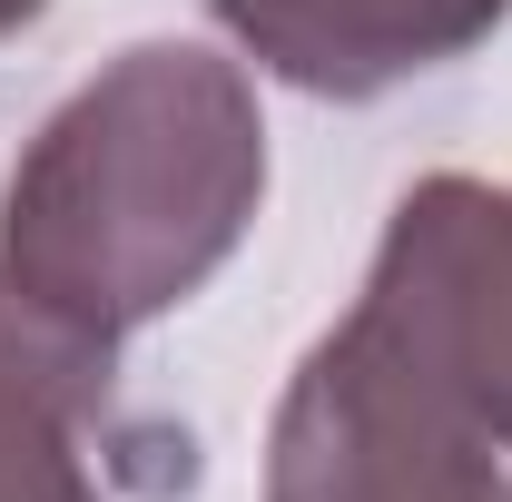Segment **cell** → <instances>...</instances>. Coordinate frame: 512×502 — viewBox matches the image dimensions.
I'll return each mask as SVG.
<instances>
[{
	"label": "cell",
	"mask_w": 512,
	"mask_h": 502,
	"mask_svg": "<svg viewBox=\"0 0 512 502\" xmlns=\"http://www.w3.org/2000/svg\"><path fill=\"white\" fill-rule=\"evenodd\" d=\"M266 207L256 79L197 40H138L79 79L0 178V276L119 345L188 306Z\"/></svg>",
	"instance_id": "6da1fadb"
},
{
	"label": "cell",
	"mask_w": 512,
	"mask_h": 502,
	"mask_svg": "<svg viewBox=\"0 0 512 502\" xmlns=\"http://www.w3.org/2000/svg\"><path fill=\"white\" fill-rule=\"evenodd\" d=\"M345 325L512 453V178L434 168L394 197Z\"/></svg>",
	"instance_id": "7a4b0ae2"
},
{
	"label": "cell",
	"mask_w": 512,
	"mask_h": 502,
	"mask_svg": "<svg viewBox=\"0 0 512 502\" xmlns=\"http://www.w3.org/2000/svg\"><path fill=\"white\" fill-rule=\"evenodd\" d=\"M266 502H512L503 443L444 414L335 315L266 424Z\"/></svg>",
	"instance_id": "3957f363"
},
{
	"label": "cell",
	"mask_w": 512,
	"mask_h": 502,
	"mask_svg": "<svg viewBox=\"0 0 512 502\" xmlns=\"http://www.w3.org/2000/svg\"><path fill=\"white\" fill-rule=\"evenodd\" d=\"M207 10L266 79L306 99H384L424 69H453L512 20V0H207Z\"/></svg>",
	"instance_id": "277c9868"
},
{
	"label": "cell",
	"mask_w": 512,
	"mask_h": 502,
	"mask_svg": "<svg viewBox=\"0 0 512 502\" xmlns=\"http://www.w3.org/2000/svg\"><path fill=\"white\" fill-rule=\"evenodd\" d=\"M119 345L69 335L0 276V502H109L89 434L109 424Z\"/></svg>",
	"instance_id": "5b68a950"
},
{
	"label": "cell",
	"mask_w": 512,
	"mask_h": 502,
	"mask_svg": "<svg viewBox=\"0 0 512 502\" xmlns=\"http://www.w3.org/2000/svg\"><path fill=\"white\" fill-rule=\"evenodd\" d=\"M40 10H50V0H0V40H20V30H30Z\"/></svg>",
	"instance_id": "8992f818"
}]
</instances>
